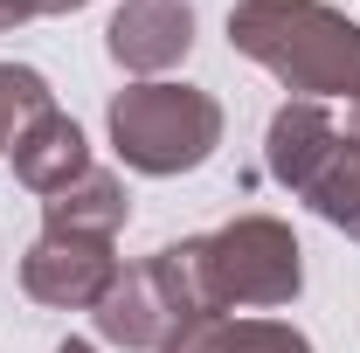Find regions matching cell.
Here are the masks:
<instances>
[{
	"label": "cell",
	"mask_w": 360,
	"mask_h": 353,
	"mask_svg": "<svg viewBox=\"0 0 360 353\" xmlns=\"http://www.w3.org/2000/svg\"><path fill=\"white\" fill-rule=\"evenodd\" d=\"M229 49L312 104L326 97L360 104V28L326 0H236Z\"/></svg>",
	"instance_id": "obj_1"
},
{
	"label": "cell",
	"mask_w": 360,
	"mask_h": 353,
	"mask_svg": "<svg viewBox=\"0 0 360 353\" xmlns=\"http://www.w3.org/2000/svg\"><path fill=\"white\" fill-rule=\"evenodd\" d=\"M90 319H97V333H104L111 347H125V353H167L187 326L222 319L215 277H208V243L187 236V243L153 250L146 264L118 270Z\"/></svg>",
	"instance_id": "obj_2"
},
{
	"label": "cell",
	"mask_w": 360,
	"mask_h": 353,
	"mask_svg": "<svg viewBox=\"0 0 360 353\" xmlns=\"http://www.w3.org/2000/svg\"><path fill=\"white\" fill-rule=\"evenodd\" d=\"M264 167L319 222L347 229L360 243V132H347L326 104H312V97L277 104V118L264 132Z\"/></svg>",
	"instance_id": "obj_3"
},
{
	"label": "cell",
	"mask_w": 360,
	"mask_h": 353,
	"mask_svg": "<svg viewBox=\"0 0 360 353\" xmlns=\"http://www.w3.org/2000/svg\"><path fill=\"white\" fill-rule=\"evenodd\" d=\"M111 125V146L132 174H153V180H174V174H194L201 160H215L222 146V104L194 84H125L104 111Z\"/></svg>",
	"instance_id": "obj_4"
},
{
	"label": "cell",
	"mask_w": 360,
	"mask_h": 353,
	"mask_svg": "<svg viewBox=\"0 0 360 353\" xmlns=\"http://www.w3.org/2000/svg\"><path fill=\"white\" fill-rule=\"evenodd\" d=\"M201 243H208V277H215L222 312L229 305H291L305 291V250H298L291 222L236 215Z\"/></svg>",
	"instance_id": "obj_5"
},
{
	"label": "cell",
	"mask_w": 360,
	"mask_h": 353,
	"mask_svg": "<svg viewBox=\"0 0 360 353\" xmlns=\"http://www.w3.org/2000/svg\"><path fill=\"white\" fill-rule=\"evenodd\" d=\"M111 277H118V257L97 236H56V229H42L28 243V257H21V291L49 312H97V298L111 291Z\"/></svg>",
	"instance_id": "obj_6"
},
{
	"label": "cell",
	"mask_w": 360,
	"mask_h": 353,
	"mask_svg": "<svg viewBox=\"0 0 360 353\" xmlns=\"http://www.w3.org/2000/svg\"><path fill=\"white\" fill-rule=\"evenodd\" d=\"M104 49L111 63L139 77V84H160L174 63H187L194 49V7L187 0H125L104 28Z\"/></svg>",
	"instance_id": "obj_7"
},
{
	"label": "cell",
	"mask_w": 360,
	"mask_h": 353,
	"mask_svg": "<svg viewBox=\"0 0 360 353\" xmlns=\"http://www.w3.org/2000/svg\"><path fill=\"white\" fill-rule=\"evenodd\" d=\"M14 180L28 187V194H63L70 180H84L90 174V146H84V125L77 118H63V111H42L28 132L14 139Z\"/></svg>",
	"instance_id": "obj_8"
},
{
	"label": "cell",
	"mask_w": 360,
	"mask_h": 353,
	"mask_svg": "<svg viewBox=\"0 0 360 353\" xmlns=\"http://www.w3.org/2000/svg\"><path fill=\"white\" fill-rule=\"evenodd\" d=\"M132 222V194L111 167H90L84 180H70L63 194L42 201V229L56 236H97V243H118V229Z\"/></svg>",
	"instance_id": "obj_9"
},
{
	"label": "cell",
	"mask_w": 360,
	"mask_h": 353,
	"mask_svg": "<svg viewBox=\"0 0 360 353\" xmlns=\"http://www.w3.org/2000/svg\"><path fill=\"white\" fill-rule=\"evenodd\" d=\"M167 353H312V340L284 319H229L222 312V319L187 326Z\"/></svg>",
	"instance_id": "obj_10"
},
{
	"label": "cell",
	"mask_w": 360,
	"mask_h": 353,
	"mask_svg": "<svg viewBox=\"0 0 360 353\" xmlns=\"http://www.w3.org/2000/svg\"><path fill=\"white\" fill-rule=\"evenodd\" d=\"M42 111H56V90L28 63H0V153H14V139L28 132Z\"/></svg>",
	"instance_id": "obj_11"
},
{
	"label": "cell",
	"mask_w": 360,
	"mask_h": 353,
	"mask_svg": "<svg viewBox=\"0 0 360 353\" xmlns=\"http://www.w3.org/2000/svg\"><path fill=\"white\" fill-rule=\"evenodd\" d=\"M70 7H90V0H35V14H70Z\"/></svg>",
	"instance_id": "obj_12"
},
{
	"label": "cell",
	"mask_w": 360,
	"mask_h": 353,
	"mask_svg": "<svg viewBox=\"0 0 360 353\" xmlns=\"http://www.w3.org/2000/svg\"><path fill=\"white\" fill-rule=\"evenodd\" d=\"M56 353H97V347H90V340H63Z\"/></svg>",
	"instance_id": "obj_13"
}]
</instances>
